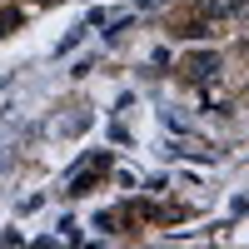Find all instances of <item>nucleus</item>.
<instances>
[{"mask_svg":"<svg viewBox=\"0 0 249 249\" xmlns=\"http://www.w3.org/2000/svg\"><path fill=\"white\" fill-rule=\"evenodd\" d=\"M85 124H90V110H75V115H65V120H60L55 130H60V135H80Z\"/></svg>","mask_w":249,"mask_h":249,"instance_id":"2","label":"nucleus"},{"mask_svg":"<svg viewBox=\"0 0 249 249\" xmlns=\"http://www.w3.org/2000/svg\"><path fill=\"white\" fill-rule=\"evenodd\" d=\"M219 70H224L219 50H199V55H190V60L179 65V75L190 80V85H210V80H219Z\"/></svg>","mask_w":249,"mask_h":249,"instance_id":"1","label":"nucleus"},{"mask_svg":"<svg viewBox=\"0 0 249 249\" xmlns=\"http://www.w3.org/2000/svg\"><path fill=\"white\" fill-rule=\"evenodd\" d=\"M20 25V10H0V35H10Z\"/></svg>","mask_w":249,"mask_h":249,"instance_id":"3","label":"nucleus"}]
</instances>
